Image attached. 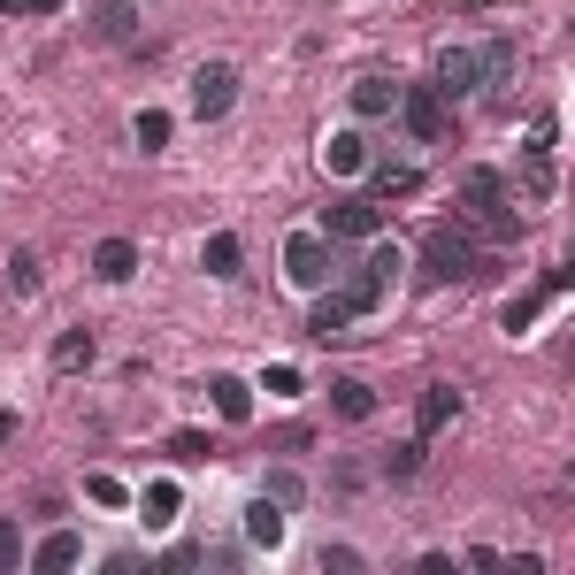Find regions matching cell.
<instances>
[{
	"instance_id": "cell-5",
	"label": "cell",
	"mask_w": 575,
	"mask_h": 575,
	"mask_svg": "<svg viewBox=\"0 0 575 575\" xmlns=\"http://www.w3.org/2000/svg\"><path fill=\"white\" fill-rule=\"evenodd\" d=\"M384 231V207L376 200H338V207H322V238H338V246H369Z\"/></svg>"
},
{
	"instance_id": "cell-3",
	"label": "cell",
	"mask_w": 575,
	"mask_h": 575,
	"mask_svg": "<svg viewBox=\"0 0 575 575\" xmlns=\"http://www.w3.org/2000/svg\"><path fill=\"white\" fill-rule=\"evenodd\" d=\"M285 277L299 291H322L338 277V238H322V231H291L285 238Z\"/></svg>"
},
{
	"instance_id": "cell-24",
	"label": "cell",
	"mask_w": 575,
	"mask_h": 575,
	"mask_svg": "<svg viewBox=\"0 0 575 575\" xmlns=\"http://www.w3.org/2000/svg\"><path fill=\"white\" fill-rule=\"evenodd\" d=\"M262 499H277V507H299V499H307V483H299V476H291V468H277V476H269V483H262Z\"/></svg>"
},
{
	"instance_id": "cell-9",
	"label": "cell",
	"mask_w": 575,
	"mask_h": 575,
	"mask_svg": "<svg viewBox=\"0 0 575 575\" xmlns=\"http://www.w3.org/2000/svg\"><path fill=\"white\" fill-rule=\"evenodd\" d=\"M77 561H85V537H77V530H46L39 553H31V568L39 575H62V568H77Z\"/></svg>"
},
{
	"instance_id": "cell-36",
	"label": "cell",
	"mask_w": 575,
	"mask_h": 575,
	"mask_svg": "<svg viewBox=\"0 0 575 575\" xmlns=\"http://www.w3.org/2000/svg\"><path fill=\"white\" fill-rule=\"evenodd\" d=\"M460 8H499V0H460Z\"/></svg>"
},
{
	"instance_id": "cell-35",
	"label": "cell",
	"mask_w": 575,
	"mask_h": 575,
	"mask_svg": "<svg viewBox=\"0 0 575 575\" xmlns=\"http://www.w3.org/2000/svg\"><path fill=\"white\" fill-rule=\"evenodd\" d=\"M0 8H8V15H23V8H31V0H0Z\"/></svg>"
},
{
	"instance_id": "cell-15",
	"label": "cell",
	"mask_w": 575,
	"mask_h": 575,
	"mask_svg": "<svg viewBox=\"0 0 575 575\" xmlns=\"http://www.w3.org/2000/svg\"><path fill=\"white\" fill-rule=\"evenodd\" d=\"M246 537L277 553V545H285V507H277V499H254V507H246Z\"/></svg>"
},
{
	"instance_id": "cell-2",
	"label": "cell",
	"mask_w": 575,
	"mask_h": 575,
	"mask_svg": "<svg viewBox=\"0 0 575 575\" xmlns=\"http://www.w3.org/2000/svg\"><path fill=\"white\" fill-rule=\"evenodd\" d=\"M423 277L452 285V277H476V231L468 223H437L423 238Z\"/></svg>"
},
{
	"instance_id": "cell-29",
	"label": "cell",
	"mask_w": 575,
	"mask_h": 575,
	"mask_svg": "<svg viewBox=\"0 0 575 575\" xmlns=\"http://www.w3.org/2000/svg\"><path fill=\"white\" fill-rule=\"evenodd\" d=\"M0 568H23V530L0 514Z\"/></svg>"
},
{
	"instance_id": "cell-4",
	"label": "cell",
	"mask_w": 575,
	"mask_h": 575,
	"mask_svg": "<svg viewBox=\"0 0 575 575\" xmlns=\"http://www.w3.org/2000/svg\"><path fill=\"white\" fill-rule=\"evenodd\" d=\"M445 108H452V100H445L437 85H400V108H392V116L407 124V139L415 146H437L445 139Z\"/></svg>"
},
{
	"instance_id": "cell-34",
	"label": "cell",
	"mask_w": 575,
	"mask_h": 575,
	"mask_svg": "<svg viewBox=\"0 0 575 575\" xmlns=\"http://www.w3.org/2000/svg\"><path fill=\"white\" fill-rule=\"evenodd\" d=\"M54 8H62V0H31V15H54Z\"/></svg>"
},
{
	"instance_id": "cell-20",
	"label": "cell",
	"mask_w": 575,
	"mask_h": 575,
	"mask_svg": "<svg viewBox=\"0 0 575 575\" xmlns=\"http://www.w3.org/2000/svg\"><path fill=\"white\" fill-rule=\"evenodd\" d=\"M177 507H184V499H177V483H146V499H139L146 530H169V522H177Z\"/></svg>"
},
{
	"instance_id": "cell-1",
	"label": "cell",
	"mask_w": 575,
	"mask_h": 575,
	"mask_svg": "<svg viewBox=\"0 0 575 575\" xmlns=\"http://www.w3.org/2000/svg\"><path fill=\"white\" fill-rule=\"evenodd\" d=\"M460 223L491 231V238H522V215H514V192H507L499 169H468L460 177Z\"/></svg>"
},
{
	"instance_id": "cell-13",
	"label": "cell",
	"mask_w": 575,
	"mask_h": 575,
	"mask_svg": "<svg viewBox=\"0 0 575 575\" xmlns=\"http://www.w3.org/2000/svg\"><path fill=\"white\" fill-rule=\"evenodd\" d=\"M345 322H353V307H345L338 291H322V299H315V315H307V338H322V345H330V338H345Z\"/></svg>"
},
{
	"instance_id": "cell-12",
	"label": "cell",
	"mask_w": 575,
	"mask_h": 575,
	"mask_svg": "<svg viewBox=\"0 0 575 575\" xmlns=\"http://www.w3.org/2000/svg\"><path fill=\"white\" fill-rule=\"evenodd\" d=\"M452 415H460V392H452V384H430V392H423V407H415V437H437Z\"/></svg>"
},
{
	"instance_id": "cell-23",
	"label": "cell",
	"mask_w": 575,
	"mask_h": 575,
	"mask_svg": "<svg viewBox=\"0 0 575 575\" xmlns=\"http://www.w3.org/2000/svg\"><path fill=\"white\" fill-rule=\"evenodd\" d=\"M415 468H423V437H407V445H392V452H384V476H392V483H407Z\"/></svg>"
},
{
	"instance_id": "cell-17",
	"label": "cell",
	"mask_w": 575,
	"mask_h": 575,
	"mask_svg": "<svg viewBox=\"0 0 575 575\" xmlns=\"http://www.w3.org/2000/svg\"><path fill=\"white\" fill-rule=\"evenodd\" d=\"M392 108H400V85L392 77H361L353 85V116H392Z\"/></svg>"
},
{
	"instance_id": "cell-6",
	"label": "cell",
	"mask_w": 575,
	"mask_h": 575,
	"mask_svg": "<svg viewBox=\"0 0 575 575\" xmlns=\"http://www.w3.org/2000/svg\"><path fill=\"white\" fill-rule=\"evenodd\" d=\"M231 100H238V70H231V62H207V70H192V116H200V124L231 116Z\"/></svg>"
},
{
	"instance_id": "cell-19",
	"label": "cell",
	"mask_w": 575,
	"mask_h": 575,
	"mask_svg": "<svg viewBox=\"0 0 575 575\" xmlns=\"http://www.w3.org/2000/svg\"><path fill=\"white\" fill-rule=\"evenodd\" d=\"M207 392H215V415H223V423H246V415H254V384H238V376H215Z\"/></svg>"
},
{
	"instance_id": "cell-7",
	"label": "cell",
	"mask_w": 575,
	"mask_h": 575,
	"mask_svg": "<svg viewBox=\"0 0 575 575\" xmlns=\"http://www.w3.org/2000/svg\"><path fill=\"white\" fill-rule=\"evenodd\" d=\"M437 93H445V100L483 93V77H476V46H445V54H437Z\"/></svg>"
},
{
	"instance_id": "cell-25",
	"label": "cell",
	"mask_w": 575,
	"mask_h": 575,
	"mask_svg": "<svg viewBox=\"0 0 575 575\" xmlns=\"http://www.w3.org/2000/svg\"><path fill=\"white\" fill-rule=\"evenodd\" d=\"M131 139H139L146 153H161V146H169V116H161V108H146L139 124H131Z\"/></svg>"
},
{
	"instance_id": "cell-32",
	"label": "cell",
	"mask_w": 575,
	"mask_h": 575,
	"mask_svg": "<svg viewBox=\"0 0 575 575\" xmlns=\"http://www.w3.org/2000/svg\"><path fill=\"white\" fill-rule=\"evenodd\" d=\"M322 568H338V575H353V568H361V553H353V545H322Z\"/></svg>"
},
{
	"instance_id": "cell-18",
	"label": "cell",
	"mask_w": 575,
	"mask_h": 575,
	"mask_svg": "<svg viewBox=\"0 0 575 575\" xmlns=\"http://www.w3.org/2000/svg\"><path fill=\"white\" fill-rule=\"evenodd\" d=\"M93 353H100V345H93V330H62V338H54V369H62V376L93 369Z\"/></svg>"
},
{
	"instance_id": "cell-30",
	"label": "cell",
	"mask_w": 575,
	"mask_h": 575,
	"mask_svg": "<svg viewBox=\"0 0 575 575\" xmlns=\"http://www.w3.org/2000/svg\"><path fill=\"white\" fill-rule=\"evenodd\" d=\"M262 392H277V400H291V392H299V369H285V361H277V369L262 376Z\"/></svg>"
},
{
	"instance_id": "cell-28",
	"label": "cell",
	"mask_w": 575,
	"mask_h": 575,
	"mask_svg": "<svg viewBox=\"0 0 575 575\" xmlns=\"http://www.w3.org/2000/svg\"><path fill=\"white\" fill-rule=\"evenodd\" d=\"M537 307H545V291H530V299H507V330H530V322H537Z\"/></svg>"
},
{
	"instance_id": "cell-26",
	"label": "cell",
	"mask_w": 575,
	"mask_h": 575,
	"mask_svg": "<svg viewBox=\"0 0 575 575\" xmlns=\"http://www.w3.org/2000/svg\"><path fill=\"white\" fill-rule=\"evenodd\" d=\"M8 291H15V299H31V291H39V262H31V254H15V262H8Z\"/></svg>"
},
{
	"instance_id": "cell-27",
	"label": "cell",
	"mask_w": 575,
	"mask_h": 575,
	"mask_svg": "<svg viewBox=\"0 0 575 575\" xmlns=\"http://www.w3.org/2000/svg\"><path fill=\"white\" fill-rule=\"evenodd\" d=\"M207 452H215V445H207L200 430H177V437H169V460H207Z\"/></svg>"
},
{
	"instance_id": "cell-8",
	"label": "cell",
	"mask_w": 575,
	"mask_h": 575,
	"mask_svg": "<svg viewBox=\"0 0 575 575\" xmlns=\"http://www.w3.org/2000/svg\"><path fill=\"white\" fill-rule=\"evenodd\" d=\"M93 277H100V285H131V277H139V246H131V238H100V246H93Z\"/></svg>"
},
{
	"instance_id": "cell-11",
	"label": "cell",
	"mask_w": 575,
	"mask_h": 575,
	"mask_svg": "<svg viewBox=\"0 0 575 575\" xmlns=\"http://www.w3.org/2000/svg\"><path fill=\"white\" fill-rule=\"evenodd\" d=\"M514 70H522L514 39H483V46H476V77H483V85H514Z\"/></svg>"
},
{
	"instance_id": "cell-31",
	"label": "cell",
	"mask_w": 575,
	"mask_h": 575,
	"mask_svg": "<svg viewBox=\"0 0 575 575\" xmlns=\"http://www.w3.org/2000/svg\"><path fill=\"white\" fill-rule=\"evenodd\" d=\"M85 491H93V499H100V507H124V483H116V476H108V468H100V476H93V483H85Z\"/></svg>"
},
{
	"instance_id": "cell-21",
	"label": "cell",
	"mask_w": 575,
	"mask_h": 575,
	"mask_svg": "<svg viewBox=\"0 0 575 575\" xmlns=\"http://www.w3.org/2000/svg\"><path fill=\"white\" fill-rule=\"evenodd\" d=\"M407 192H423V169H407V161H384V169H376V200H407Z\"/></svg>"
},
{
	"instance_id": "cell-33",
	"label": "cell",
	"mask_w": 575,
	"mask_h": 575,
	"mask_svg": "<svg viewBox=\"0 0 575 575\" xmlns=\"http://www.w3.org/2000/svg\"><path fill=\"white\" fill-rule=\"evenodd\" d=\"M15 430H23V415H15V407H0V445H8Z\"/></svg>"
},
{
	"instance_id": "cell-22",
	"label": "cell",
	"mask_w": 575,
	"mask_h": 575,
	"mask_svg": "<svg viewBox=\"0 0 575 575\" xmlns=\"http://www.w3.org/2000/svg\"><path fill=\"white\" fill-rule=\"evenodd\" d=\"M238 254H246V246H238V231H215L200 262H207V277H238Z\"/></svg>"
},
{
	"instance_id": "cell-10",
	"label": "cell",
	"mask_w": 575,
	"mask_h": 575,
	"mask_svg": "<svg viewBox=\"0 0 575 575\" xmlns=\"http://www.w3.org/2000/svg\"><path fill=\"white\" fill-rule=\"evenodd\" d=\"M93 39H100V46H139V8H131V0H108V8L93 15Z\"/></svg>"
},
{
	"instance_id": "cell-16",
	"label": "cell",
	"mask_w": 575,
	"mask_h": 575,
	"mask_svg": "<svg viewBox=\"0 0 575 575\" xmlns=\"http://www.w3.org/2000/svg\"><path fill=\"white\" fill-rule=\"evenodd\" d=\"M322 161H330L338 177H361V169H369V139H361V131H338V139L322 146Z\"/></svg>"
},
{
	"instance_id": "cell-14",
	"label": "cell",
	"mask_w": 575,
	"mask_h": 575,
	"mask_svg": "<svg viewBox=\"0 0 575 575\" xmlns=\"http://www.w3.org/2000/svg\"><path fill=\"white\" fill-rule=\"evenodd\" d=\"M330 407H338L345 423H369V415H376V392H369L361 376H338V384H330Z\"/></svg>"
}]
</instances>
